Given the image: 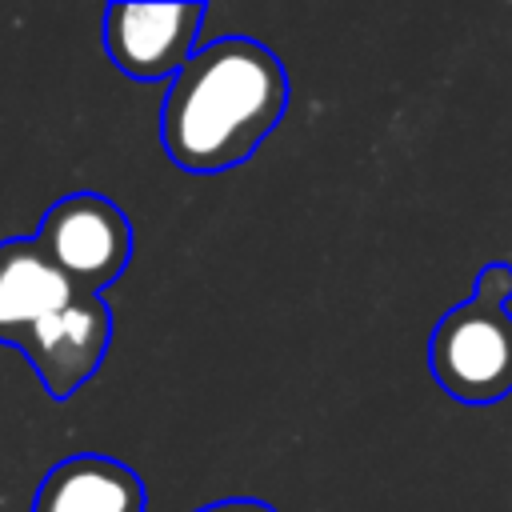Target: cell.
<instances>
[{
    "instance_id": "cell-1",
    "label": "cell",
    "mask_w": 512,
    "mask_h": 512,
    "mask_svg": "<svg viewBox=\"0 0 512 512\" xmlns=\"http://www.w3.org/2000/svg\"><path fill=\"white\" fill-rule=\"evenodd\" d=\"M288 108L284 64L248 36H224L192 52L160 112V140L184 172L244 164Z\"/></svg>"
},
{
    "instance_id": "cell-2",
    "label": "cell",
    "mask_w": 512,
    "mask_h": 512,
    "mask_svg": "<svg viewBox=\"0 0 512 512\" xmlns=\"http://www.w3.org/2000/svg\"><path fill=\"white\" fill-rule=\"evenodd\" d=\"M428 364L436 384L460 404H496L512 392V316L508 308L464 300L440 316Z\"/></svg>"
},
{
    "instance_id": "cell-3",
    "label": "cell",
    "mask_w": 512,
    "mask_h": 512,
    "mask_svg": "<svg viewBox=\"0 0 512 512\" xmlns=\"http://www.w3.org/2000/svg\"><path fill=\"white\" fill-rule=\"evenodd\" d=\"M36 244L76 284V292L96 296L124 272L132 256V228L112 200L76 192L48 208Z\"/></svg>"
},
{
    "instance_id": "cell-4",
    "label": "cell",
    "mask_w": 512,
    "mask_h": 512,
    "mask_svg": "<svg viewBox=\"0 0 512 512\" xmlns=\"http://www.w3.org/2000/svg\"><path fill=\"white\" fill-rule=\"evenodd\" d=\"M204 4H112L104 12V48L124 76L176 80L196 52Z\"/></svg>"
},
{
    "instance_id": "cell-5",
    "label": "cell",
    "mask_w": 512,
    "mask_h": 512,
    "mask_svg": "<svg viewBox=\"0 0 512 512\" xmlns=\"http://www.w3.org/2000/svg\"><path fill=\"white\" fill-rule=\"evenodd\" d=\"M112 340V316L100 296L80 292L68 308L44 316L24 332L20 348L52 396H72L104 360Z\"/></svg>"
},
{
    "instance_id": "cell-6",
    "label": "cell",
    "mask_w": 512,
    "mask_h": 512,
    "mask_svg": "<svg viewBox=\"0 0 512 512\" xmlns=\"http://www.w3.org/2000/svg\"><path fill=\"white\" fill-rule=\"evenodd\" d=\"M76 284L40 252L36 240L0 244V340L20 344L28 328L76 300Z\"/></svg>"
},
{
    "instance_id": "cell-7",
    "label": "cell",
    "mask_w": 512,
    "mask_h": 512,
    "mask_svg": "<svg viewBox=\"0 0 512 512\" xmlns=\"http://www.w3.org/2000/svg\"><path fill=\"white\" fill-rule=\"evenodd\" d=\"M36 512H144V484L104 456H76L48 472Z\"/></svg>"
},
{
    "instance_id": "cell-8",
    "label": "cell",
    "mask_w": 512,
    "mask_h": 512,
    "mask_svg": "<svg viewBox=\"0 0 512 512\" xmlns=\"http://www.w3.org/2000/svg\"><path fill=\"white\" fill-rule=\"evenodd\" d=\"M472 300L480 304H496L504 308L512 300V264H488L480 276H476V288H472Z\"/></svg>"
},
{
    "instance_id": "cell-9",
    "label": "cell",
    "mask_w": 512,
    "mask_h": 512,
    "mask_svg": "<svg viewBox=\"0 0 512 512\" xmlns=\"http://www.w3.org/2000/svg\"><path fill=\"white\" fill-rule=\"evenodd\" d=\"M200 512H276V508L264 500H220V504H208Z\"/></svg>"
}]
</instances>
